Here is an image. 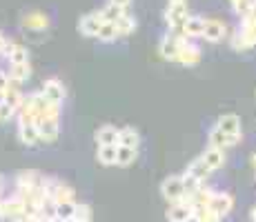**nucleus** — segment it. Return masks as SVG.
I'll list each match as a JSON object with an SVG mask.
<instances>
[{
    "mask_svg": "<svg viewBox=\"0 0 256 222\" xmlns=\"http://www.w3.org/2000/svg\"><path fill=\"white\" fill-rule=\"evenodd\" d=\"M256 47V20L250 16H245L240 20V27L236 31V36H232V49L236 51H245V49Z\"/></svg>",
    "mask_w": 256,
    "mask_h": 222,
    "instance_id": "nucleus-1",
    "label": "nucleus"
},
{
    "mask_svg": "<svg viewBox=\"0 0 256 222\" xmlns=\"http://www.w3.org/2000/svg\"><path fill=\"white\" fill-rule=\"evenodd\" d=\"M160 196L170 202V205H176V202H183L187 198L185 187H183V176H170L160 182Z\"/></svg>",
    "mask_w": 256,
    "mask_h": 222,
    "instance_id": "nucleus-2",
    "label": "nucleus"
},
{
    "mask_svg": "<svg viewBox=\"0 0 256 222\" xmlns=\"http://www.w3.org/2000/svg\"><path fill=\"white\" fill-rule=\"evenodd\" d=\"M190 42V38L180 36V33H167V36L160 40L158 44V53L165 58V60H178V53L185 44Z\"/></svg>",
    "mask_w": 256,
    "mask_h": 222,
    "instance_id": "nucleus-3",
    "label": "nucleus"
},
{
    "mask_svg": "<svg viewBox=\"0 0 256 222\" xmlns=\"http://www.w3.org/2000/svg\"><path fill=\"white\" fill-rule=\"evenodd\" d=\"M190 18V11H187V2H180V4H167L165 9V20L174 29V33H180L183 36V27Z\"/></svg>",
    "mask_w": 256,
    "mask_h": 222,
    "instance_id": "nucleus-4",
    "label": "nucleus"
},
{
    "mask_svg": "<svg viewBox=\"0 0 256 222\" xmlns=\"http://www.w3.org/2000/svg\"><path fill=\"white\" fill-rule=\"evenodd\" d=\"M208 209H210L218 220H223V218H228V216L232 214V209H234V198H232L230 194H223V191H214V196H212Z\"/></svg>",
    "mask_w": 256,
    "mask_h": 222,
    "instance_id": "nucleus-5",
    "label": "nucleus"
},
{
    "mask_svg": "<svg viewBox=\"0 0 256 222\" xmlns=\"http://www.w3.org/2000/svg\"><path fill=\"white\" fill-rule=\"evenodd\" d=\"M40 93L47 98L52 105H56V107H60L62 102H65V96H67V91H65V85H62L58 78H49V80H45V85H42L40 89Z\"/></svg>",
    "mask_w": 256,
    "mask_h": 222,
    "instance_id": "nucleus-6",
    "label": "nucleus"
},
{
    "mask_svg": "<svg viewBox=\"0 0 256 222\" xmlns=\"http://www.w3.org/2000/svg\"><path fill=\"white\" fill-rule=\"evenodd\" d=\"M194 214L196 209L187 200L176 202V205H170V209H167V222H192Z\"/></svg>",
    "mask_w": 256,
    "mask_h": 222,
    "instance_id": "nucleus-7",
    "label": "nucleus"
},
{
    "mask_svg": "<svg viewBox=\"0 0 256 222\" xmlns=\"http://www.w3.org/2000/svg\"><path fill=\"white\" fill-rule=\"evenodd\" d=\"M36 129L42 142H54L60 133V125H58V118H38Z\"/></svg>",
    "mask_w": 256,
    "mask_h": 222,
    "instance_id": "nucleus-8",
    "label": "nucleus"
},
{
    "mask_svg": "<svg viewBox=\"0 0 256 222\" xmlns=\"http://www.w3.org/2000/svg\"><path fill=\"white\" fill-rule=\"evenodd\" d=\"M102 27V18H100V11L96 13H85V16L78 20V31L87 38H96L98 31Z\"/></svg>",
    "mask_w": 256,
    "mask_h": 222,
    "instance_id": "nucleus-9",
    "label": "nucleus"
},
{
    "mask_svg": "<svg viewBox=\"0 0 256 222\" xmlns=\"http://www.w3.org/2000/svg\"><path fill=\"white\" fill-rule=\"evenodd\" d=\"M42 182V176L34 169H27V171H18L16 176V187L18 191L16 194H24V191H32L34 187H38Z\"/></svg>",
    "mask_w": 256,
    "mask_h": 222,
    "instance_id": "nucleus-10",
    "label": "nucleus"
},
{
    "mask_svg": "<svg viewBox=\"0 0 256 222\" xmlns=\"http://www.w3.org/2000/svg\"><path fill=\"white\" fill-rule=\"evenodd\" d=\"M216 127H218L225 136H232V138H240V133H243L240 131V118L236 116V113H225V116H220Z\"/></svg>",
    "mask_w": 256,
    "mask_h": 222,
    "instance_id": "nucleus-11",
    "label": "nucleus"
},
{
    "mask_svg": "<svg viewBox=\"0 0 256 222\" xmlns=\"http://www.w3.org/2000/svg\"><path fill=\"white\" fill-rule=\"evenodd\" d=\"M118 138H120V129H116L114 125H102L96 131L98 147H118Z\"/></svg>",
    "mask_w": 256,
    "mask_h": 222,
    "instance_id": "nucleus-12",
    "label": "nucleus"
},
{
    "mask_svg": "<svg viewBox=\"0 0 256 222\" xmlns=\"http://www.w3.org/2000/svg\"><path fill=\"white\" fill-rule=\"evenodd\" d=\"M223 36H225V24L220 20H216V18H208L205 20V31L200 38H205L208 42H218V40H223Z\"/></svg>",
    "mask_w": 256,
    "mask_h": 222,
    "instance_id": "nucleus-13",
    "label": "nucleus"
},
{
    "mask_svg": "<svg viewBox=\"0 0 256 222\" xmlns=\"http://www.w3.org/2000/svg\"><path fill=\"white\" fill-rule=\"evenodd\" d=\"M2 211L4 216L2 218H24V202L20 196H14L9 200H2Z\"/></svg>",
    "mask_w": 256,
    "mask_h": 222,
    "instance_id": "nucleus-14",
    "label": "nucleus"
},
{
    "mask_svg": "<svg viewBox=\"0 0 256 222\" xmlns=\"http://www.w3.org/2000/svg\"><path fill=\"white\" fill-rule=\"evenodd\" d=\"M176 62H180V65H185V67L198 65V62H200V49L196 47V44H192V40H190L183 49H180L178 60H176Z\"/></svg>",
    "mask_w": 256,
    "mask_h": 222,
    "instance_id": "nucleus-15",
    "label": "nucleus"
},
{
    "mask_svg": "<svg viewBox=\"0 0 256 222\" xmlns=\"http://www.w3.org/2000/svg\"><path fill=\"white\" fill-rule=\"evenodd\" d=\"M22 27L34 29V31H45L49 27V18H47V13H42V11H32L22 18Z\"/></svg>",
    "mask_w": 256,
    "mask_h": 222,
    "instance_id": "nucleus-16",
    "label": "nucleus"
},
{
    "mask_svg": "<svg viewBox=\"0 0 256 222\" xmlns=\"http://www.w3.org/2000/svg\"><path fill=\"white\" fill-rule=\"evenodd\" d=\"M203 160L208 162V167L212 169V174L214 171H218L220 167L225 165V149H218V147H208L203 154Z\"/></svg>",
    "mask_w": 256,
    "mask_h": 222,
    "instance_id": "nucleus-17",
    "label": "nucleus"
},
{
    "mask_svg": "<svg viewBox=\"0 0 256 222\" xmlns=\"http://www.w3.org/2000/svg\"><path fill=\"white\" fill-rule=\"evenodd\" d=\"M18 138L24 147H36L40 145V136H38L36 125H18Z\"/></svg>",
    "mask_w": 256,
    "mask_h": 222,
    "instance_id": "nucleus-18",
    "label": "nucleus"
},
{
    "mask_svg": "<svg viewBox=\"0 0 256 222\" xmlns=\"http://www.w3.org/2000/svg\"><path fill=\"white\" fill-rule=\"evenodd\" d=\"M240 138H232V136H225L218 127L210 131V147H218V149H228V147H234Z\"/></svg>",
    "mask_w": 256,
    "mask_h": 222,
    "instance_id": "nucleus-19",
    "label": "nucleus"
},
{
    "mask_svg": "<svg viewBox=\"0 0 256 222\" xmlns=\"http://www.w3.org/2000/svg\"><path fill=\"white\" fill-rule=\"evenodd\" d=\"M205 31V18L200 16H190L183 27V36L185 38H200Z\"/></svg>",
    "mask_w": 256,
    "mask_h": 222,
    "instance_id": "nucleus-20",
    "label": "nucleus"
},
{
    "mask_svg": "<svg viewBox=\"0 0 256 222\" xmlns=\"http://www.w3.org/2000/svg\"><path fill=\"white\" fill-rule=\"evenodd\" d=\"M185 174H190V176H194V178H198L200 182H205L210 178V174H212V169L208 167V162L203 160V156L200 158H196V160H192L190 162V167H187V171Z\"/></svg>",
    "mask_w": 256,
    "mask_h": 222,
    "instance_id": "nucleus-21",
    "label": "nucleus"
},
{
    "mask_svg": "<svg viewBox=\"0 0 256 222\" xmlns=\"http://www.w3.org/2000/svg\"><path fill=\"white\" fill-rule=\"evenodd\" d=\"M140 136L134 127H122L120 129V138H118V147H127V149H138Z\"/></svg>",
    "mask_w": 256,
    "mask_h": 222,
    "instance_id": "nucleus-22",
    "label": "nucleus"
},
{
    "mask_svg": "<svg viewBox=\"0 0 256 222\" xmlns=\"http://www.w3.org/2000/svg\"><path fill=\"white\" fill-rule=\"evenodd\" d=\"M76 209H78V202L70 200V202H58L56 205V218L60 222H70L76 218Z\"/></svg>",
    "mask_w": 256,
    "mask_h": 222,
    "instance_id": "nucleus-23",
    "label": "nucleus"
},
{
    "mask_svg": "<svg viewBox=\"0 0 256 222\" xmlns=\"http://www.w3.org/2000/svg\"><path fill=\"white\" fill-rule=\"evenodd\" d=\"M122 16H125V9L118 7V4H114V2H107L105 7L100 9V18H102V22H112V24H116Z\"/></svg>",
    "mask_w": 256,
    "mask_h": 222,
    "instance_id": "nucleus-24",
    "label": "nucleus"
},
{
    "mask_svg": "<svg viewBox=\"0 0 256 222\" xmlns=\"http://www.w3.org/2000/svg\"><path fill=\"white\" fill-rule=\"evenodd\" d=\"M96 158H98V162H100V165H105V167L116 165V158H118V147H98Z\"/></svg>",
    "mask_w": 256,
    "mask_h": 222,
    "instance_id": "nucleus-25",
    "label": "nucleus"
},
{
    "mask_svg": "<svg viewBox=\"0 0 256 222\" xmlns=\"http://www.w3.org/2000/svg\"><path fill=\"white\" fill-rule=\"evenodd\" d=\"M9 80H12V85H20L29 78V73H32V67L29 65H16V67H9Z\"/></svg>",
    "mask_w": 256,
    "mask_h": 222,
    "instance_id": "nucleus-26",
    "label": "nucleus"
},
{
    "mask_svg": "<svg viewBox=\"0 0 256 222\" xmlns=\"http://www.w3.org/2000/svg\"><path fill=\"white\" fill-rule=\"evenodd\" d=\"M138 158V149H127V147H118V158H116V165L118 167H130L136 162Z\"/></svg>",
    "mask_w": 256,
    "mask_h": 222,
    "instance_id": "nucleus-27",
    "label": "nucleus"
},
{
    "mask_svg": "<svg viewBox=\"0 0 256 222\" xmlns=\"http://www.w3.org/2000/svg\"><path fill=\"white\" fill-rule=\"evenodd\" d=\"M116 29H118V36H130V33L136 31V18L125 13V16L116 22Z\"/></svg>",
    "mask_w": 256,
    "mask_h": 222,
    "instance_id": "nucleus-28",
    "label": "nucleus"
},
{
    "mask_svg": "<svg viewBox=\"0 0 256 222\" xmlns=\"http://www.w3.org/2000/svg\"><path fill=\"white\" fill-rule=\"evenodd\" d=\"M16 65H29V51L22 44H16L14 53L9 56V67H16Z\"/></svg>",
    "mask_w": 256,
    "mask_h": 222,
    "instance_id": "nucleus-29",
    "label": "nucleus"
},
{
    "mask_svg": "<svg viewBox=\"0 0 256 222\" xmlns=\"http://www.w3.org/2000/svg\"><path fill=\"white\" fill-rule=\"evenodd\" d=\"M98 40H102V42H112V40H116L118 38V29H116V24H112V22H102V27H100V31H98Z\"/></svg>",
    "mask_w": 256,
    "mask_h": 222,
    "instance_id": "nucleus-30",
    "label": "nucleus"
},
{
    "mask_svg": "<svg viewBox=\"0 0 256 222\" xmlns=\"http://www.w3.org/2000/svg\"><path fill=\"white\" fill-rule=\"evenodd\" d=\"M203 185H205V182H200L198 178H194V176H190V174H183V187H185V194L187 196L196 194V191H198Z\"/></svg>",
    "mask_w": 256,
    "mask_h": 222,
    "instance_id": "nucleus-31",
    "label": "nucleus"
},
{
    "mask_svg": "<svg viewBox=\"0 0 256 222\" xmlns=\"http://www.w3.org/2000/svg\"><path fill=\"white\" fill-rule=\"evenodd\" d=\"M254 4H256V0H238V2H234L232 7H234V11L238 13L240 18H245V16H250V13H252Z\"/></svg>",
    "mask_w": 256,
    "mask_h": 222,
    "instance_id": "nucleus-32",
    "label": "nucleus"
},
{
    "mask_svg": "<svg viewBox=\"0 0 256 222\" xmlns=\"http://www.w3.org/2000/svg\"><path fill=\"white\" fill-rule=\"evenodd\" d=\"M192 222H220V220L216 218V216L212 214L210 209H196L194 220H192Z\"/></svg>",
    "mask_w": 256,
    "mask_h": 222,
    "instance_id": "nucleus-33",
    "label": "nucleus"
},
{
    "mask_svg": "<svg viewBox=\"0 0 256 222\" xmlns=\"http://www.w3.org/2000/svg\"><path fill=\"white\" fill-rule=\"evenodd\" d=\"M74 220H78V222H92V207L90 205H78V209H76V218Z\"/></svg>",
    "mask_w": 256,
    "mask_h": 222,
    "instance_id": "nucleus-34",
    "label": "nucleus"
},
{
    "mask_svg": "<svg viewBox=\"0 0 256 222\" xmlns=\"http://www.w3.org/2000/svg\"><path fill=\"white\" fill-rule=\"evenodd\" d=\"M12 116H16V109H14L12 105H7V102H0V122H4V120H9Z\"/></svg>",
    "mask_w": 256,
    "mask_h": 222,
    "instance_id": "nucleus-35",
    "label": "nucleus"
},
{
    "mask_svg": "<svg viewBox=\"0 0 256 222\" xmlns=\"http://www.w3.org/2000/svg\"><path fill=\"white\" fill-rule=\"evenodd\" d=\"M9 87H12V80H9V73L0 69V93H4Z\"/></svg>",
    "mask_w": 256,
    "mask_h": 222,
    "instance_id": "nucleus-36",
    "label": "nucleus"
},
{
    "mask_svg": "<svg viewBox=\"0 0 256 222\" xmlns=\"http://www.w3.org/2000/svg\"><path fill=\"white\" fill-rule=\"evenodd\" d=\"M110 2H114V4H118V7H122V9H127L132 4V0H110Z\"/></svg>",
    "mask_w": 256,
    "mask_h": 222,
    "instance_id": "nucleus-37",
    "label": "nucleus"
},
{
    "mask_svg": "<svg viewBox=\"0 0 256 222\" xmlns=\"http://www.w3.org/2000/svg\"><path fill=\"white\" fill-rule=\"evenodd\" d=\"M180 2H187V0H167V4H180Z\"/></svg>",
    "mask_w": 256,
    "mask_h": 222,
    "instance_id": "nucleus-38",
    "label": "nucleus"
},
{
    "mask_svg": "<svg viewBox=\"0 0 256 222\" xmlns=\"http://www.w3.org/2000/svg\"><path fill=\"white\" fill-rule=\"evenodd\" d=\"M250 218H252V222H256V207H254L252 211H250Z\"/></svg>",
    "mask_w": 256,
    "mask_h": 222,
    "instance_id": "nucleus-39",
    "label": "nucleus"
},
{
    "mask_svg": "<svg viewBox=\"0 0 256 222\" xmlns=\"http://www.w3.org/2000/svg\"><path fill=\"white\" fill-rule=\"evenodd\" d=\"M2 216H4V211H2V200H0V220H2Z\"/></svg>",
    "mask_w": 256,
    "mask_h": 222,
    "instance_id": "nucleus-40",
    "label": "nucleus"
},
{
    "mask_svg": "<svg viewBox=\"0 0 256 222\" xmlns=\"http://www.w3.org/2000/svg\"><path fill=\"white\" fill-rule=\"evenodd\" d=\"M252 165H254V169H256V151L252 154Z\"/></svg>",
    "mask_w": 256,
    "mask_h": 222,
    "instance_id": "nucleus-41",
    "label": "nucleus"
},
{
    "mask_svg": "<svg viewBox=\"0 0 256 222\" xmlns=\"http://www.w3.org/2000/svg\"><path fill=\"white\" fill-rule=\"evenodd\" d=\"M2 185H4V180H2V176H0V191H2Z\"/></svg>",
    "mask_w": 256,
    "mask_h": 222,
    "instance_id": "nucleus-42",
    "label": "nucleus"
},
{
    "mask_svg": "<svg viewBox=\"0 0 256 222\" xmlns=\"http://www.w3.org/2000/svg\"><path fill=\"white\" fill-rule=\"evenodd\" d=\"M4 42V36H2V31H0V44H2Z\"/></svg>",
    "mask_w": 256,
    "mask_h": 222,
    "instance_id": "nucleus-43",
    "label": "nucleus"
},
{
    "mask_svg": "<svg viewBox=\"0 0 256 222\" xmlns=\"http://www.w3.org/2000/svg\"><path fill=\"white\" fill-rule=\"evenodd\" d=\"M230 2H232V4H234V2H238V0H230Z\"/></svg>",
    "mask_w": 256,
    "mask_h": 222,
    "instance_id": "nucleus-44",
    "label": "nucleus"
},
{
    "mask_svg": "<svg viewBox=\"0 0 256 222\" xmlns=\"http://www.w3.org/2000/svg\"><path fill=\"white\" fill-rule=\"evenodd\" d=\"M70 222H78V220H70Z\"/></svg>",
    "mask_w": 256,
    "mask_h": 222,
    "instance_id": "nucleus-45",
    "label": "nucleus"
}]
</instances>
